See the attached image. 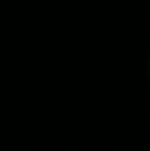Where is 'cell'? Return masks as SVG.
I'll return each mask as SVG.
<instances>
[{
  "mask_svg": "<svg viewBox=\"0 0 150 151\" xmlns=\"http://www.w3.org/2000/svg\"><path fill=\"white\" fill-rule=\"evenodd\" d=\"M147 76H149V81H150V56L147 60Z\"/></svg>",
  "mask_w": 150,
  "mask_h": 151,
  "instance_id": "1",
  "label": "cell"
}]
</instances>
